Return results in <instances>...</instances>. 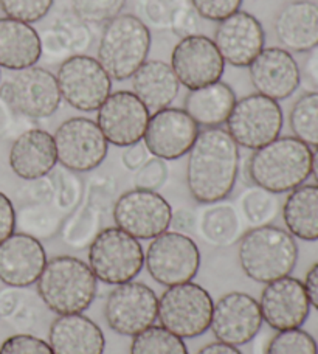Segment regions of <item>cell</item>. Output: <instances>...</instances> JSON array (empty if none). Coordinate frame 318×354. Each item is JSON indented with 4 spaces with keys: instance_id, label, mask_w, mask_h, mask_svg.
<instances>
[{
    "instance_id": "6da1fadb",
    "label": "cell",
    "mask_w": 318,
    "mask_h": 354,
    "mask_svg": "<svg viewBox=\"0 0 318 354\" xmlns=\"http://www.w3.org/2000/svg\"><path fill=\"white\" fill-rule=\"evenodd\" d=\"M239 147L222 128L199 132L188 153L187 185L196 202L203 205L225 201L236 185Z\"/></svg>"
},
{
    "instance_id": "7a4b0ae2",
    "label": "cell",
    "mask_w": 318,
    "mask_h": 354,
    "mask_svg": "<svg viewBox=\"0 0 318 354\" xmlns=\"http://www.w3.org/2000/svg\"><path fill=\"white\" fill-rule=\"evenodd\" d=\"M312 167V149L295 137L286 136L253 151L247 173L253 185L283 194L303 185Z\"/></svg>"
},
{
    "instance_id": "3957f363",
    "label": "cell",
    "mask_w": 318,
    "mask_h": 354,
    "mask_svg": "<svg viewBox=\"0 0 318 354\" xmlns=\"http://www.w3.org/2000/svg\"><path fill=\"white\" fill-rule=\"evenodd\" d=\"M36 286L41 300L58 315L82 314L98 292V280L91 266L70 255L47 261Z\"/></svg>"
},
{
    "instance_id": "277c9868",
    "label": "cell",
    "mask_w": 318,
    "mask_h": 354,
    "mask_svg": "<svg viewBox=\"0 0 318 354\" xmlns=\"http://www.w3.org/2000/svg\"><path fill=\"white\" fill-rule=\"evenodd\" d=\"M238 258L250 280L267 284L292 274L298 261V244L281 227H252L239 239Z\"/></svg>"
},
{
    "instance_id": "5b68a950",
    "label": "cell",
    "mask_w": 318,
    "mask_h": 354,
    "mask_svg": "<svg viewBox=\"0 0 318 354\" xmlns=\"http://www.w3.org/2000/svg\"><path fill=\"white\" fill-rule=\"evenodd\" d=\"M149 50V27L135 15L122 12L103 27L98 61L111 80L126 81L148 61Z\"/></svg>"
},
{
    "instance_id": "8992f818",
    "label": "cell",
    "mask_w": 318,
    "mask_h": 354,
    "mask_svg": "<svg viewBox=\"0 0 318 354\" xmlns=\"http://www.w3.org/2000/svg\"><path fill=\"white\" fill-rule=\"evenodd\" d=\"M88 266L97 280L123 284L135 280L144 266V252L137 238L118 227H107L88 245Z\"/></svg>"
},
{
    "instance_id": "52a82bcc",
    "label": "cell",
    "mask_w": 318,
    "mask_h": 354,
    "mask_svg": "<svg viewBox=\"0 0 318 354\" xmlns=\"http://www.w3.org/2000/svg\"><path fill=\"white\" fill-rule=\"evenodd\" d=\"M214 301L207 289L196 283L168 288L158 300L160 326L182 339H194L212 326Z\"/></svg>"
},
{
    "instance_id": "ba28073f",
    "label": "cell",
    "mask_w": 318,
    "mask_h": 354,
    "mask_svg": "<svg viewBox=\"0 0 318 354\" xmlns=\"http://www.w3.org/2000/svg\"><path fill=\"white\" fill-rule=\"evenodd\" d=\"M0 100L12 113L33 120L52 117L62 103L56 75L37 66L17 71L3 80Z\"/></svg>"
},
{
    "instance_id": "9c48e42d",
    "label": "cell",
    "mask_w": 318,
    "mask_h": 354,
    "mask_svg": "<svg viewBox=\"0 0 318 354\" xmlns=\"http://www.w3.org/2000/svg\"><path fill=\"white\" fill-rule=\"evenodd\" d=\"M225 124L238 147L254 151L279 137L284 113L278 101L254 92L236 101Z\"/></svg>"
},
{
    "instance_id": "30bf717a",
    "label": "cell",
    "mask_w": 318,
    "mask_h": 354,
    "mask_svg": "<svg viewBox=\"0 0 318 354\" xmlns=\"http://www.w3.org/2000/svg\"><path fill=\"white\" fill-rule=\"evenodd\" d=\"M62 100L81 112H97L112 93V80L98 59L87 55L70 56L56 73Z\"/></svg>"
},
{
    "instance_id": "8fae6325",
    "label": "cell",
    "mask_w": 318,
    "mask_h": 354,
    "mask_svg": "<svg viewBox=\"0 0 318 354\" xmlns=\"http://www.w3.org/2000/svg\"><path fill=\"white\" fill-rule=\"evenodd\" d=\"M56 156L62 168L73 173H88L106 160L109 142L97 122L72 117L62 122L53 134Z\"/></svg>"
},
{
    "instance_id": "7c38bea8",
    "label": "cell",
    "mask_w": 318,
    "mask_h": 354,
    "mask_svg": "<svg viewBox=\"0 0 318 354\" xmlns=\"http://www.w3.org/2000/svg\"><path fill=\"white\" fill-rule=\"evenodd\" d=\"M146 269L162 286H177L193 280L200 268V252L188 235L165 232L152 239L144 255Z\"/></svg>"
},
{
    "instance_id": "4fadbf2b",
    "label": "cell",
    "mask_w": 318,
    "mask_h": 354,
    "mask_svg": "<svg viewBox=\"0 0 318 354\" xmlns=\"http://www.w3.org/2000/svg\"><path fill=\"white\" fill-rule=\"evenodd\" d=\"M113 221L118 229L137 239H154L168 232L173 218L169 202L157 192L133 188L113 204Z\"/></svg>"
},
{
    "instance_id": "5bb4252c",
    "label": "cell",
    "mask_w": 318,
    "mask_h": 354,
    "mask_svg": "<svg viewBox=\"0 0 318 354\" xmlns=\"http://www.w3.org/2000/svg\"><path fill=\"white\" fill-rule=\"evenodd\" d=\"M158 297L148 284L127 281L112 289L106 299L107 326L122 336L133 337L156 324Z\"/></svg>"
},
{
    "instance_id": "9a60e30c",
    "label": "cell",
    "mask_w": 318,
    "mask_h": 354,
    "mask_svg": "<svg viewBox=\"0 0 318 354\" xmlns=\"http://www.w3.org/2000/svg\"><path fill=\"white\" fill-rule=\"evenodd\" d=\"M171 68L180 86L188 91L218 83L225 71V61L212 37L194 35L183 37L171 53Z\"/></svg>"
},
{
    "instance_id": "2e32d148",
    "label": "cell",
    "mask_w": 318,
    "mask_h": 354,
    "mask_svg": "<svg viewBox=\"0 0 318 354\" xmlns=\"http://www.w3.org/2000/svg\"><path fill=\"white\" fill-rule=\"evenodd\" d=\"M151 111L132 91L111 93L97 111V124L113 147L126 148L143 140Z\"/></svg>"
},
{
    "instance_id": "e0dca14e",
    "label": "cell",
    "mask_w": 318,
    "mask_h": 354,
    "mask_svg": "<svg viewBox=\"0 0 318 354\" xmlns=\"http://www.w3.org/2000/svg\"><path fill=\"white\" fill-rule=\"evenodd\" d=\"M200 128L179 107H165L149 117L143 143L148 153L162 160H177L187 156Z\"/></svg>"
},
{
    "instance_id": "ac0fdd59",
    "label": "cell",
    "mask_w": 318,
    "mask_h": 354,
    "mask_svg": "<svg viewBox=\"0 0 318 354\" xmlns=\"http://www.w3.org/2000/svg\"><path fill=\"white\" fill-rule=\"evenodd\" d=\"M259 301L245 292H228L214 303L209 330L218 342L241 346L252 342L263 326Z\"/></svg>"
},
{
    "instance_id": "d6986e66",
    "label": "cell",
    "mask_w": 318,
    "mask_h": 354,
    "mask_svg": "<svg viewBox=\"0 0 318 354\" xmlns=\"http://www.w3.org/2000/svg\"><path fill=\"white\" fill-rule=\"evenodd\" d=\"M259 308L263 320L275 331L301 328L310 314L304 283L290 275L265 284Z\"/></svg>"
},
{
    "instance_id": "ffe728a7",
    "label": "cell",
    "mask_w": 318,
    "mask_h": 354,
    "mask_svg": "<svg viewBox=\"0 0 318 354\" xmlns=\"http://www.w3.org/2000/svg\"><path fill=\"white\" fill-rule=\"evenodd\" d=\"M213 41L225 64L249 67L263 52L265 31L258 17L239 10L218 24Z\"/></svg>"
},
{
    "instance_id": "44dd1931",
    "label": "cell",
    "mask_w": 318,
    "mask_h": 354,
    "mask_svg": "<svg viewBox=\"0 0 318 354\" xmlns=\"http://www.w3.org/2000/svg\"><path fill=\"white\" fill-rule=\"evenodd\" d=\"M256 93L275 101L290 98L301 83V71L294 55L281 47H264L249 66Z\"/></svg>"
},
{
    "instance_id": "7402d4cb",
    "label": "cell",
    "mask_w": 318,
    "mask_h": 354,
    "mask_svg": "<svg viewBox=\"0 0 318 354\" xmlns=\"http://www.w3.org/2000/svg\"><path fill=\"white\" fill-rule=\"evenodd\" d=\"M46 264L47 254L39 239L15 232L0 243V281L6 286H33Z\"/></svg>"
},
{
    "instance_id": "603a6c76",
    "label": "cell",
    "mask_w": 318,
    "mask_h": 354,
    "mask_svg": "<svg viewBox=\"0 0 318 354\" xmlns=\"http://www.w3.org/2000/svg\"><path fill=\"white\" fill-rule=\"evenodd\" d=\"M8 162L11 171L22 180L47 177L58 163L53 136L39 128L22 132L11 145Z\"/></svg>"
},
{
    "instance_id": "cb8c5ba5",
    "label": "cell",
    "mask_w": 318,
    "mask_h": 354,
    "mask_svg": "<svg viewBox=\"0 0 318 354\" xmlns=\"http://www.w3.org/2000/svg\"><path fill=\"white\" fill-rule=\"evenodd\" d=\"M281 48L289 53H308L318 46V3L292 0L283 5L273 22Z\"/></svg>"
},
{
    "instance_id": "d4e9b609",
    "label": "cell",
    "mask_w": 318,
    "mask_h": 354,
    "mask_svg": "<svg viewBox=\"0 0 318 354\" xmlns=\"http://www.w3.org/2000/svg\"><path fill=\"white\" fill-rule=\"evenodd\" d=\"M55 354H103L106 337L101 328L84 314L59 315L48 331Z\"/></svg>"
},
{
    "instance_id": "484cf974",
    "label": "cell",
    "mask_w": 318,
    "mask_h": 354,
    "mask_svg": "<svg viewBox=\"0 0 318 354\" xmlns=\"http://www.w3.org/2000/svg\"><path fill=\"white\" fill-rule=\"evenodd\" d=\"M42 58L41 36L30 24L0 17V67L24 71Z\"/></svg>"
},
{
    "instance_id": "4316f807",
    "label": "cell",
    "mask_w": 318,
    "mask_h": 354,
    "mask_svg": "<svg viewBox=\"0 0 318 354\" xmlns=\"http://www.w3.org/2000/svg\"><path fill=\"white\" fill-rule=\"evenodd\" d=\"M132 92L149 111L169 107L177 98L180 83L168 62L148 59L132 75Z\"/></svg>"
},
{
    "instance_id": "83f0119b",
    "label": "cell",
    "mask_w": 318,
    "mask_h": 354,
    "mask_svg": "<svg viewBox=\"0 0 318 354\" xmlns=\"http://www.w3.org/2000/svg\"><path fill=\"white\" fill-rule=\"evenodd\" d=\"M236 93L224 81L189 91L185 97V111L199 128H222L236 104Z\"/></svg>"
},
{
    "instance_id": "f1b7e54d",
    "label": "cell",
    "mask_w": 318,
    "mask_h": 354,
    "mask_svg": "<svg viewBox=\"0 0 318 354\" xmlns=\"http://www.w3.org/2000/svg\"><path fill=\"white\" fill-rule=\"evenodd\" d=\"M286 229L301 241H318V185L303 183L292 189L283 204Z\"/></svg>"
},
{
    "instance_id": "f546056e",
    "label": "cell",
    "mask_w": 318,
    "mask_h": 354,
    "mask_svg": "<svg viewBox=\"0 0 318 354\" xmlns=\"http://www.w3.org/2000/svg\"><path fill=\"white\" fill-rule=\"evenodd\" d=\"M199 232L203 239L214 245H230L241 232V219L230 204H209L199 216Z\"/></svg>"
},
{
    "instance_id": "4dcf8cb0",
    "label": "cell",
    "mask_w": 318,
    "mask_h": 354,
    "mask_svg": "<svg viewBox=\"0 0 318 354\" xmlns=\"http://www.w3.org/2000/svg\"><path fill=\"white\" fill-rule=\"evenodd\" d=\"M103 213L95 210L88 204L80 205L72 213H68L61 224L62 241L72 249H86L92 244L101 232V221Z\"/></svg>"
},
{
    "instance_id": "1f68e13d",
    "label": "cell",
    "mask_w": 318,
    "mask_h": 354,
    "mask_svg": "<svg viewBox=\"0 0 318 354\" xmlns=\"http://www.w3.org/2000/svg\"><path fill=\"white\" fill-rule=\"evenodd\" d=\"M61 213L52 204L21 205L16 212V227L36 239H52L61 230Z\"/></svg>"
},
{
    "instance_id": "d6a6232c",
    "label": "cell",
    "mask_w": 318,
    "mask_h": 354,
    "mask_svg": "<svg viewBox=\"0 0 318 354\" xmlns=\"http://www.w3.org/2000/svg\"><path fill=\"white\" fill-rule=\"evenodd\" d=\"M289 126L295 138L308 145L318 147V92H306L292 106Z\"/></svg>"
},
{
    "instance_id": "836d02e7",
    "label": "cell",
    "mask_w": 318,
    "mask_h": 354,
    "mask_svg": "<svg viewBox=\"0 0 318 354\" xmlns=\"http://www.w3.org/2000/svg\"><path fill=\"white\" fill-rule=\"evenodd\" d=\"M241 210L252 227H261L269 225L277 219L281 204H279L278 194L253 185L241 196Z\"/></svg>"
},
{
    "instance_id": "e575fe53",
    "label": "cell",
    "mask_w": 318,
    "mask_h": 354,
    "mask_svg": "<svg viewBox=\"0 0 318 354\" xmlns=\"http://www.w3.org/2000/svg\"><path fill=\"white\" fill-rule=\"evenodd\" d=\"M131 354H189L183 339L165 330L160 325H152L133 336Z\"/></svg>"
},
{
    "instance_id": "d590c367",
    "label": "cell",
    "mask_w": 318,
    "mask_h": 354,
    "mask_svg": "<svg viewBox=\"0 0 318 354\" xmlns=\"http://www.w3.org/2000/svg\"><path fill=\"white\" fill-rule=\"evenodd\" d=\"M52 28L59 33V36L67 44L72 55H86L93 44V33L91 25L75 15V12L64 11L56 16Z\"/></svg>"
},
{
    "instance_id": "8d00e7d4",
    "label": "cell",
    "mask_w": 318,
    "mask_h": 354,
    "mask_svg": "<svg viewBox=\"0 0 318 354\" xmlns=\"http://www.w3.org/2000/svg\"><path fill=\"white\" fill-rule=\"evenodd\" d=\"M189 0H137L138 19L146 27L171 30L174 17Z\"/></svg>"
},
{
    "instance_id": "74e56055",
    "label": "cell",
    "mask_w": 318,
    "mask_h": 354,
    "mask_svg": "<svg viewBox=\"0 0 318 354\" xmlns=\"http://www.w3.org/2000/svg\"><path fill=\"white\" fill-rule=\"evenodd\" d=\"M264 354H318L317 340L301 328L278 331L273 336Z\"/></svg>"
},
{
    "instance_id": "f35d334b",
    "label": "cell",
    "mask_w": 318,
    "mask_h": 354,
    "mask_svg": "<svg viewBox=\"0 0 318 354\" xmlns=\"http://www.w3.org/2000/svg\"><path fill=\"white\" fill-rule=\"evenodd\" d=\"M55 182V205L59 212L72 213L75 208L81 205L82 196H84V185L80 179L78 173L68 171L61 168L53 177Z\"/></svg>"
},
{
    "instance_id": "ab89813d",
    "label": "cell",
    "mask_w": 318,
    "mask_h": 354,
    "mask_svg": "<svg viewBox=\"0 0 318 354\" xmlns=\"http://www.w3.org/2000/svg\"><path fill=\"white\" fill-rule=\"evenodd\" d=\"M127 0H72V11L87 25H104L122 15Z\"/></svg>"
},
{
    "instance_id": "60d3db41",
    "label": "cell",
    "mask_w": 318,
    "mask_h": 354,
    "mask_svg": "<svg viewBox=\"0 0 318 354\" xmlns=\"http://www.w3.org/2000/svg\"><path fill=\"white\" fill-rule=\"evenodd\" d=\"M53 2L55 0H0V8L5 17L25 24H35L48 15Z\"/></svg>"
},
{
    "instance_id": "b9f144b4",
    "label": "cell",
    "mask_w": 318,
    "mask_h": 354,
    "mask_svg": "<svg viewBox=\"0 0 318 354\" xmlns=\"http://www.w3.org/2000/svg\"><path fill=\"white\" fill-rule=\"evenodd\" d=\"M117 183L112 177L100 176L88 182L87 187V204L100 213H104L107 208L115 204Z\"/></svg>"
},
{
    "instance_id": "7bdbcfd3",
    "label": "cell",
    "mask_w": 318,
    "mask_h": 354,
    "mask_svg": "<svg viewBox=\"0 0 318 354\" xmlns=\"http://www.w3.org/2000/svg\"><path fill=\"white\" fill-rule=\"evenodd\" d=\"M0 354H55L52 346L44 339L31 334H15L3 340Z\"/></svg>"
},
{
    "instance_id": "ee69618b",
    "label": "cell",
    "mask_w": 318,
    "mask_h": 354,
    "mask_svg": "<svg viewBox=\"0 0 318 354\" xmlns=\"http://www.w3.org/2000/svg\"><path fill=\"white\" fill-rule=\"evenodd\" d=\"M200 19L221 22L239 11L243 0H189Z\"/></svg>"
},
{
    "instance_id": "f6af8a7d",
    "label": "cell",
    "mask_w": 318,
    "mask_h": 354,
    "mask_svg": "<svg viewBox=\"0 0 318 354\" xmlns=\"http://www.w3.org/2000/svg\"><path fill=\"white\" fill-rule=\"evenodd\" d=\"M168 177V168L167 163L162 159H157V157H152V159L146 160L142 168L137 169L135 179V188L140 189H149V192H156V189L160 188L165 180Z\"/></svg>"
},
{
    "instance_id": "bcb514c9",
    "label": "cell",
    "mask_w": 318,
    "mask_h": 354,
    "mask_svg": "<svg viewBox=\"0 0 318 354\" xmlns=\"http://www.w3.org/2000/svg\"><path fill=\"white\" fill-rule=\"evenodd\" d=\"M22 205L33 204H52L55 199V182L52 177H41L36 180H28L27 185L21 189Z\"/></svg>"
},
{
    "instance_id": "7dc6e473",
    "label": "cell",
    "mask_w": 318,
    "mask_h": 354,
    "mask_svg": "<svg viewBox=\"0 0 318 354\" xmlns=\"http://www.w3.org/2000/svg\"><path fill=\"white\" fill-rule=\"evenodd\" d=\"M171 31H173L177 37H180V39L188 36L200 35V16L197 15L191 2H188L179 12H177L173 25H171Z\"/></svg>"
},
{
    "instance_id": "c3c4849f",
    "label": "cell",
    "mask_w": 318,
    "mask_h": 354,
    "mask_svg": "<svg viewBox=\"0 0 318 354\" xmlns=\"http://www.w3.org/2000/svg\"><path fill=\"white\" fill-rule=\"evenodd\" d=\"M41 36V48H42V55H46L48 59L52 61H66L70 56H73L70 48L67 47V44L64 42L62 37L56 30L52 27L44 30Z\"/></svg>"
},
{
    "instance_id": "681fc988",
    "label": "cell",
    "mask_w": 318,
    "mask_h": 354,
    "mask_svg": "<svg viewBox=\"0 0 318 354\" xmlns=\"http://www.w3.org/2000/svg\"><path fill=\"white\" fill-rule=\"evenodd\" d=\"M16 230V208L8 196L0 192V243Z\"/></svg>"
},
{
    "instance_id": "f907efd6",
    "label": "cell",
    "mask_w": 318,
    "mask_h": 354,
    "mask_svg": "<svg viewBox=\"0 0 318 354\" xmlns=\"http://www.w3.org/2000/svg\"><path fill=\"white\" fill-rule=\"evenodd\" d=\"M148 149H146L144 143L138 142L131 147H126L122 154L123 165L129 169V171H137L138 168H142L146 160H148Z\"/></svg>"
},
{
    "instance_id": "816d5d0a",
    "label": "cell",
    "mask_w": 318,
    "mask_h": 354,
    "mask_svg": "<svg viewBox=\"0 0 318 354\" xmlns=\"http://www.w3.org/2000/svg\"><path fill=\"white\" fill-rule=\"evenodd\" d=\"M196 223H197V218L193 212L187 210V208H180V210H177L176 213L173 212V218H171L169 227H173L176 232L187 235V232H191L194 229Z\"/></svg>"
},
{
    "instance_id": "f5cc1de1",
    "label": "cell",
    "mask_w": 318,
    "mask_h": 354,
    "mask_svg": "<svg viewBox=\"0 0 318 354\" xmlns=\"http://www.w3.org/2000/svg\"><path fill=\"white\" fill-rule=\"evenodd\" d=\"M303 75L308 83L318 92V46L308 52L303 66Z\"/></svg>"
},
{
    "instance_id": "db71d44e",
    "label": "cell",
    "mask_w": 318,
    "mask_h": 354,
    "mask_svg": "<svg viewBox=\"0 0 318 354\" xmlns=\"http://www.w3.org/2000/svg\"><path fill=\"white\" fill-rule=\"evenodd\" d=\"M304 288H306L310 306H314L318 311V263L308 270L306 278H304Z\"/></svg>"
},
{
    "instance_id": "11a10c76",
    "label": "cell",
    "mask_w": 318,
    "mask_h": 354,
    "mask_svg": "<svg viewBox=\"0 0 318 354\" xmlns=\"http://www.w3.org/2000/svg\"><path fill=\"white\" fill-rule=\"evenodd\" d=\"M196 354H243V353L238 350V346H232L222 342H213L203 346V348H200Z\"/></svg>"
},
{
    "instance_id": "9f6ffc18",
    "label": "cell",
    "mask_w": 318,
    "mask_h": 354,
    "mask_svg": "<svg viewBox=\"0 0 318 354\" xmlns=\"http://www.w3.org/2000/svg\"><path fill=\"white\" fill-rule=\"evenodd\" d=\"M11 109L0 100V136L6 132L11 124Z\"/></svg>"
},
{
    "instance_id": "6f0895ef",
    "label": "cell",
    "mask_w": 318,
    "mask_h": 354,
    "mask_svg": "<svg viewBox=\"0 0 318 354\" xmlns=\"http://www.w3.org/2000/svg\"><path fill=\"white\" fill-rule=\"evenodd\" d=\"M310 174L314 176V180L317 182V185H318V147L315 148V151L312 153V167H310Z\"/></svg>"
},
{
    "instance_id": "680465c9",
    "label": "cell",
    "mask_w": 318,
    "mask_h": 354,
    "mask_svg": "<svg viewBox=\"0 0 318 354\" xmlns=\"http://www.w3.org/2000/svg\"><path fill=\"white\" fill-rule=\"evenodd\" d=\"M0 83H2V73H0Z\"/></svg>"
}]
</instances>
